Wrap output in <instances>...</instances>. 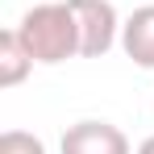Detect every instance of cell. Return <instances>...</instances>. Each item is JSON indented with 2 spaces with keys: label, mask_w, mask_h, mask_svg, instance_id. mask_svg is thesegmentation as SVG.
Returning a JSON list of instances; mask_svg holds the SVG:
<instances>
[{
  "label": "cell",
  "mask_w": 154,
  "mask_h": 154,
  "mask_svg": "<svg viewBox=\"0 0 154 154\" xmlns=\"http://www.w3.org/2000/svg\"><path fill=\"white\" fill-rule=\"evenodd\" d=\"M13 29H17L21 46L29 50V58L42 63V67L67 63V58L79 54V21H75L71 0H42V4H33Z\"/></svg>",
  "instance_id": "6da1fadb"
},
{
  "label": "cell",
  "mask_w": 154,
  "mask_h": 154,
  "mask_svg": "<svg viewBox=\"0 0 154 154\" xmlns=\"http://www.w3.org/2000/svg\"><path fill=\"white\" fill-rule=\"evenodd\" d=\"M79 21V54L83 58H104L121 42V17L112 8V0H71Z\"/></svg>",
  "instance_id": "7a4b0ae2"
},
{
  "label": "cell",
  "mask_w": 154,
  "mask_h": 154,
  "mask_svg": "<svg viewBox=\"0 0 154 154\" xmlns=\"http://www.w3.org/2000/svg\"><path fill=\"white\" fill-rule=\"evenodd\" d=\"M63 154H133L129 137L112 121H75L58 142Z\"/></svg>",
  "instance_id": "3957f363"
},
{
  "label": "cell",
  "mask_w": 154,
  "mask_h": 154,
  "mask_svg": "<svg viewBox=\"0 0 154 154\" xmlns=\"http://www.w3.org/2000/svg\"><path fill=\"white\" fill-rule=\"evenodd\" d=\"M121 50L133 58V67L154 71V4L133 8L121 25Z\"/></svg>",
  "instance_id": "277c9868"
},
{
  "label": "cell",
  "mask_w": 154,
  "mask_h": 154,
  "mask_svg": "<svg viewBox=\"0 0 154 154\" xmlns=\"http://www.w3.org/2000/svg\"><path fill=\"white\" fill-rule=\"evenodd\" d=\"M29 71H33V58H29V50L21 46L17 29H4V33H0V88L25 83Z\"/></svg>",
  "instance_id": "5b68a950"
},
{
  "label": "cell",
  "mask_w": 154,
  "mask_h": 154,
  "mask_svg": "<svg viewBox=\"0 0 154 154\" xmlns=\"http://www.w3.org/2000/svg\"><path fill=\"white\" fill-rule=\"evenodd\" d=\"M0 154H46L42 137H33L25 129H4L0 133Z\"/></svg>",
  "instance_id": "8992f818"
},
{
  "label": "cell",
  "mask_w": 154,
  "mask_h": 154,
  "mask_svg": "<svg viewBox=\"0 0 154 154\" xmlns=\"http://www.w3.org/2000/svg\"><path fill=\"white\" fill-rule=\"evenodd\" d=\"M133 154H154V133H150V137H146V142H142V146H137Z\"/></svg>",
  "instance_id": "52a82bcc"
}]
</instances>
